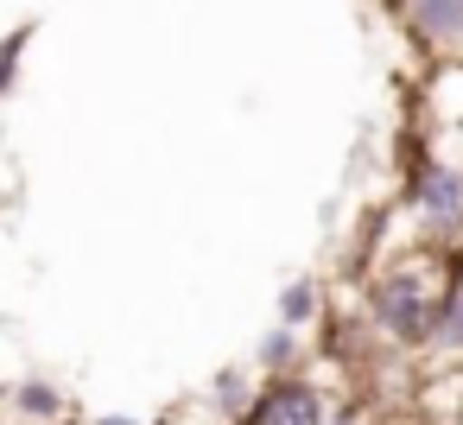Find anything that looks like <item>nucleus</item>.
<instances>
[{
	"label": "nucleus",
	"instance_id": "3",
	"mask_svg": "<svg viewBox=\"0 0 463 425\" xmlns=\"http://www.w3.org/2000/svg\"><path fill=\"white\" fill-rule=\"evenodd\" d=\"M324 412H330L324 381L286 368V374H260V381H254V400H248L229 425H324Z\"/></svg>",
	"mask_w": 463,
	"mask_h": 425
},
{
	"label": "nucleus",
	"instance_id": "9",
	"mask_svg": "<svg viewBox=\"0 0 463 425\" xmlns=\"http://www.w3.org/2000/svg\"><path fill=\"white\" fill-rule=\"evenodd\" d=\"M254 381H260V374H248V368H222V374L210 381V400H216V419H222V425L254 400Z\"/></svg>",
	"mask_w": 463,
	"mask_h": 425
},
{
	"label": "nucleus",
	"instance_id": "6",
	"mask_svg": "<svg viewBox=\"0 0 463 425\" xmlns=\"http://www.w3.org/2000/svg\"><path fill=\"white\" fill-rule=\"evenodd\" d=\"M0 412H14L20 425H64V419H71V400H64V387H58V381L26 374V381H14V387H7V406H0Z\"/></svg>",
	"mask_w": 463,
	"mask_h": 425
},
{
	"label": "nucleus",
	"instance_id": "10",
	"mask_svg": "<svg viewBox=\"0 0 463 425\" xmlns=\"http://www.w3.org/2000/svg\"><path fill=\"white\" fill-rule=\"evenodd\" d=\"M33 33H39V26L26 20V26H14L7 39H0V102H7V96H14V83H20V58H26Z\"/></svg>",
	"mask_w": 463,
	"mask_h": 425
},
{
	"label": "nucleus",
	"instance_id": "7",
	"mask_svg": "<svg viewBox=\"0 0 463 425\" xmlns=\"http://www.w3.org/2000/svg\"><path fill=\"white\" fill-rule=\"evenodd\" d=\"M317 317H324V279H317V273L286 279V292H279V324H286V330H311Z\"/></svg>",
	"mask_w": 463,
	"mask_h": 425
},
{
	"label": "nucleus",
	"instance_id": "14",
	"mask_svg": "<svg viewBox=\"0 0 463 425\" xmlns=\"http://www.w3.org/2000/svg\"><path fill=\"white\" fill-rule=\"evenodd\" d=\"M457 254H463V241H457Z\"/></svg>",
	"mask_w": 463,
	"mask_h": 425
},
{
	"label": "nucleus",
	"instance_id": "1",
	"mask_svg": "<svg viewBox=\"0 0 463 425\" xmlns=\"http://www.w3.org/2000/svg\"><path fill=\"white\" fill-rule=\"evenodd\" d=\"M450 267H457V248H425V241H419V254H400V260H387V267L368 279L362 311H368V324H374V336H381L387 349L425 355L431 305H438Z\"/></svg>",
	"mask_w": 463,
	"mask_h": 425
},
{
	"label": "nucleus",
	"instance_id": "11",
	"mask_svg": "<svg viewBox=\"0 0 463 425\" xmlns=\"http://www.w3.org/2000/svg\"><path fill=\"white\" fill-rule=\"evenodd\" d=\"M324 425H374V412H368V400L355 393V400H330Z\"/></svg>",
	"mask_w": 463,
	"mask_h": 425
},
{
	"label": "nucleus",
	"instance_id": "15",
	"mask_svg": "<svg viewBox=\"0 0 463 425\" xmlns=\"http://www.w3.org/2000/svg\"><path fill=\"white\" fill-rule=\"evenodd\" d=\"M425 425H431V419H425Z\"/></svg>",
	"mask_w": 463,
	"mask_h": 425
},
{
	"label": "nucleus",
	"instance_id": "13",
	"mask_svg": "<svg viewBox=\"0 0 463 425\" xmlns=\"http://www.w3.org/2000/svg\"><path fill=\"white\" fill-rule=\"evenodd\" d=\"M0 406H7V381H0Z\"/></svg>",
	"mask_w": 463,
	"mask_h": 425
},
{
	"label": "nucleus",
	"instance_id": "5",
	"mask_svg": "<svg viewBox=\"0 0 463 425\" xmlns=\"http://www.w3.org/2000/svg\"><path fill=\"white\" fill-rule=\"evenodd\" d=\"M425 355H444V362H463V254L431 305V336H425Z\"/></svg>",
	"mask_w": 463,
	"mask_h": 425
},
{
	"label": "nucleus",
	"instance_id": "12",
	"mask_svg": "<svg viewBox=\"0 0 463 425\" xmlns=\"http://www.w3.org/2000/svg\"><path fill=\"white\" fill-rule=\"evenodd\" d=\"M96 425H140V419H128V412H102Z\"/></svg>",
	"mask_w": 463,
	"mask_h": 425
},
{
	"label": "nucleus",
	"instance_id": "4",
	"mask_svg": "<svg viewBox=\"0 0 463 425\" xmlns=\"http://www.w3.org/2000/svg\"><path fill=\"white\" fill-rule=\"evenodd\" d=\"M406 33L438 52V58H463V0H393Z\"/></svg>",
	"mask_w": 463,
	"mask_h": 425
},
{
	"label": "nucleus",
	"instance_id": "8",
	"mask_svg": "<svg viewBox=\"0 0 463 425\" xmlns=\"http://www.w3.org/2000/svg\"><path fill=\"white\" fill-rule=\"evenodd\" d=\"M286 368H298V330L279 324L254 343V374H286Z\"/></svg>",
	"mask_w": 463,
	"mask_h": 425
},
{
	"label": "nucleus",
	"instance_id": "2",
	"mask_svg": "<svg viewBox=\"0 0 463 425\" xmlns=\"http://www.w3.org/2000/svg\"><path fill=\"white\" fill-rule=\"evenodd\" d=\"M406 222L419 229L425 248H457L463 241V165L457 159H406V197H400Z\"/></svg>",
	"mask_w": 463,
	"mask_h": 425
}]
</instances>
